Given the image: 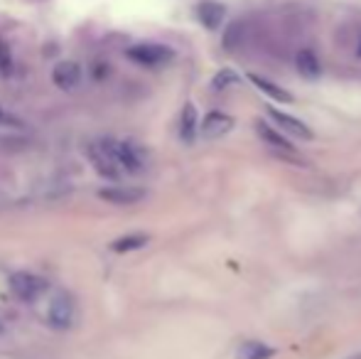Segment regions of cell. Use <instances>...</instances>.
Instances as JSON below:
<instances>
[{
  "instance_id": "d6986e66",
  "label": "cell",
  "mask_w": 361,
  "mask_h": 359,
  "mask_svg": "<svg viewBox=\"0 0 361 359\" xmlns=\"http://www.w3.org/2000/svg\"><path fill=\"white\" fill-rule=\"evenodd\" d=\"M0 123H3V126H20V121H18V118H13V116L5 114V111L0 109Z\"/></svg>"
},
{
  "instance_id": "ffe728a7",
  "label": "cell",
  "mask_w": 361,
  "mask_h": 359,
  "mask_svg": "<svg viewBox=\"0 0 361 359\" xmlns=\"http://www.w3.org/2000/svg\"><path fill=\"white\" fill-rule=\"evenodd\" d=\"M3 330H5V327H3V322H0V335H3Z\"/></svg>"
},
{
  "instance_id": "e0dca14e",
  "label": "cell",
  "mask_w": 361,
  "mask_h": 359,
  "mask_svg": "<svg viewBox=\"0 0 361 359\" xmlns=\"http://www.w3.org/2000/svg\"><path fill=\"white\" fill-rule=\"evenodd\" d=\"M233 84H238V77L231 69H224V72H219L214 77V89H226V87H233Z\"/></svg>"
},
{
  "instance_id": "52a82bcc",
  "label": "cell",
  "mask_w": 361,
  "mask_h": 359,
  "mask_svg": "<svg viewBox=\"0 0 361 359\" xmlns=\"http://www.w3.org/2000/svg\"><path fill=\"white\" fill-rule=\"evenodd\" d=\"M268 116H271V118L281 126V130H286V133H293V135H298V138H302V140L312 138V130H310L300 118L286 114V111H278V109H273V106H271V109H268Z\"/></svg>"
},
{
  "instance_id": "8fae6325",
  "label": "cell",
  "mask_w": 361,
  "mask_h": 359,
  "mask_svg": "<svg viewBox=\"0 0 361 359\" xmlns=\"http://www.w3.org/2000/svg\"><path fill=\"white\" fill-rule=\"evenodd\" d=\"M197 15H200L202 25L209 30H216L219 25H221L224 15H226V10H224L221 3H214V0H204V3H200V8H197Z\"/></svg>"
},
{
  "instance_id": "ac0fdd59",
  "label": "cell",
  "mask_w": 361,
  "mask_h": 359,
  "mask_svg": "<svg viewBox=\"0 0 361 359\" xmlns=\"http://www.w3.org/2000/svg\"><path fill=\"white\" fill-rule=\"evenodd\" d=\"M10 67H13V62H10V52H8V47H5L3 39H0V72H3L5 77H8Z\"/></svg>"
},
{
  "instance_id": "7c38bea8",
  "label": "cell",
  "mask_w": 361,
  "mask_h": 359,
  "mask_svg": "<svg viewBox=\"0 0 361 359\" xmlns=\"http://www.w3.org/2000/svg\"><path fill=\"white\" fill-rule=\"evenodd\" d=\"M295 64H298V72L305 79H317L322 74V64H319L317 54L312 49H300L298 57H295Z\"/></svg>"
},
{
  "instance_id": "277c9868",
  "label": "cell",
  "mask_w": 361,
  "mask_h": 359,
  "mask_svg": "<svg viewBox=\"0 0 361 359\" xmlns=\"http://www.w3.org/2000/svg\"><path fill=\"white\" fill-rule=\"evenodd\" d=\"M49 325L57 327V330H69L74 325V300L69 296H57L49 305Z\"/></svg>"
},
{
  "instance_id": "ba28073f",
  "label": "cell",
  "mask_w": 361,
  "mask_h": 359,
  "mask_svg": "<svg viewBox=\"0 0 361 359\" xmlns=\"http://www.w3.org/2000/svg\"><path fill=\"white\" fill-rule=\"evenodd\" d=\"M52 82L64 91L76 89L81 84V67L76 62H59L52 72Z\"/></svg>"
},
{
  "instance_id": "3957f363",
  "label": "cell",
  "mask_w": 361,
  "mask_h": 359,
  "mask_svg": "<svg viewBox=\"0 0 361 359\" xmlns=\"http://www.w3.org/2000/svg\"><path fill=\"white\" fill-rule=\"evenodd\" d=\"M106 145H109V150L114 153L116 163L123 165L126 170H130V173H138V170H143L145 155H143V150H140L138 145L126 143V140H111V143H106Z\"/></svg>"
},
{
  "instance_id": "2e32d148",
  "label": "cell",
  "mask_w": 361,
  "mask_h": 359,
  "mask_svg": "<svg viewBox=\"0 0 361 359\" xmlns=\"http://www.w3.org/2000/svg\"><path fill=\"white\" fill-rule=\"evenodd\" d=\"M147 244V236L145 234H135V236H123V239L114 241L111 249L118 251V254H126V251H133V249H140V246Z\"/></svg>"
},
{
  "instance_id": "4fadbf2b",
  "label": "cell",
  "mask_w": 361,
  "mask_h": 359,
  "mask_svg": "<svg viewBox=\"0 0 361 359\" xmlns=\"http://www.w3.org/2000/svg\"><path fill=\"white\" fill-rule=\"evenodd\" d=\"M256 130H258V135L266 140V145H271L273 150H281V153H290V150H293V145L288 143V138H283L281 130L271 128L268 123H261V121H258Z\"/></svg>"
},
{
  "instance_id": "8992f818",
  "label": "cell",
  "mask_w": 361,
  "mask_h": 359,
  "mask_svg": "<svg viewBox=\"0 0 361 359\" xmlns=\"http://www.w3.org/2000/svg\"><path fill=\"white\" fill-rule=\"evenodd\" d=\"M101 200L111 202V205H135L145 197V190L140 187H123V185H116V187H106V190L99 192Z\"/></svg>"
},
{
  "instance_id": "5b68a950",
  "label": "cell",
  "mask_w": 361,
  "mask_h": 359,
  "mask_svg": "<svg viewBox=\"0 0 361 359\" xmlns=\"http://www.w3.org/2000/svg\"><path fill=\"white\" fill-rule=\"evenodd\" d=\"M231 128H233V118L228 114H221V111H212V114H207L204 121L200 123V133L204 140L221 138V135H226Z\"/></svg>"
},
{
  "instance_id": "44dd1931",
  "label": "cell",
  "mask_w": 361,
  "mask_h": 359,
  "mask_svg": "<svg viewBox=\"0 0 361 359\" xmlns=\"http://www.w3.org/2000/svg\"><path fill=\"white\" fill-rule=\"evenodd\" d=\"M359 57H361V44H359Z\"/></svg>"
},
{
  "instance_id": "7a4b0ae2",
  "label": "cell",
  "mask_w": 361,
  "mask_h": 359,
  "mask_svg": "<svg viewBox=\"0 0 361 359\" xmlns=\"http://www.w3.org/2000/svg\"><path fill=\"white\" fill-rule=\"evenodd\" d=\"M128 57L133 62L143 64V67H160V64L170 62L175 52L165 44H135V47L128 49Z\"/></svg>"
},
{
  "instance_id": "5bb4252c",
  "label": "cell",
  "mask_w": 361,
  "mask_h": 359,
  "mask_svg": "<svg viewBox=\"0 0 361 359\" xmlns=\"http://www.w3.org/2000/svg\"><path fill=\"white\" fill-rule=\"evenodd\" d=\"M273 355H276V350L268 347L266 342H258V340L243 342L236 350V359H271Z\"/></svg>"
},
{
  "instance_id": "6da1fadb",
  "label": "cell",
  "mask_w": 361,
  "mask_h": 359,
  "mask_svg": "<svg viewBox=\"0 0 361 359\" xmlns=\"http://www.w3.org/2000/svg\"><path fill=\"white\" fill-rule=\"evenodd\" d=\"M10 288H13V293L20 298V300L35 303V300H39V298L44 296V291H47V283H44V278L35 276V273L18 271L13 278H10Z\"/></svg>"
},
{
  "instance_id": "9a60e30c",
  "label": "cell",
  "mask_w": 361,
  "mask_h": 359,
  "mask_svg": "<svg viewBox=\"0 0 361 359\" xmlns=\"http://www.w3.org/2000/svg\"><path fill=\"white\" fill-rule=\"evenodd\" d=\"M197 130H200V123H197V111L192 104H187L185 109H182V118H180V135L185 143H192L197 135Z\"/></svg>"
},
{
  "instance_id": "7402d4cb",
  "label": "cell",
  "mask_w": 361,
  "mask_h": 359,
  "mask_svg": "<svg viewBox=\"0 0 361 359\" xmlns=\"http://www.w3.org/2000/svg\"><path fill=\"white\" fill-rule=\"evenodd\" d=\"M354 359H361V355H359V357H354Z\"/></svg>"
},
{
  "instance_id": "9c48e42d",
  "label": "cell",
  "mask_w": 361,
  "mask_h": 359,
  "mask_svg": "<svg viewBox=\"0 0 361 359\" xmlns=\"http://www.w3.org/2000/svg\"><path fill=\"white\" fill-rule=\"evenodd\" d=\"M91 160H94L96 170H99L104 178L118 180V170H116V158L109 150V145H94L91 148Z\"/></svg>"
},
{
  "instance_id": "30bf717a",
  "label": "cell",
  "mask_w": 361,
  "mask_h": 359,
  "mask_svg": "<svg viewBox=\"0 0 361 359\" xmlns=\"http://www.w3.org/2000/svg\"><path fill=\"white\" fill-rule=\"evenodd\" d=\"M248 82H251L258 91H263L266 96H271L273 101H281V104H293V94L286 91L283 87H278V84H273L271 79L258 77V74H248Z\"/></svg>"
}]
</instances>
